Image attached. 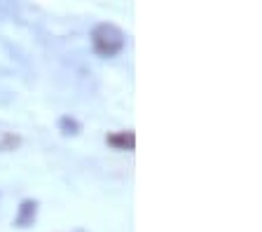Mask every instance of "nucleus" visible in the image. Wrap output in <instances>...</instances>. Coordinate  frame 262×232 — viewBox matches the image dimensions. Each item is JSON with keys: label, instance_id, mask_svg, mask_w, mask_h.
<instances>
[{"label": "nucleus", "instance_id": "f257e3e1", "mask_svg": "<svg viewBox=\"0 0 262 232\" xmlns=\"http://www.w3.org/2000/svg\"><path fill=\"white\" fill-rule=\"evenodd\" d=\"M126 38L115 24H96L92 31V47L98 56H115L124 50Z\"/></svg>", "mask_w": 262, "mask_h": 232}, {"label": "nucleus", "instance_id": "f03ea898", "mask_svg": "<svg viewBox=\"0 0 262 232\" xmlns=\"http://www.w3.org/2000/svg\"><path fill=\"white\" fill-rule=\"evenodd\" d=\"M35 218H38V202H35V199H24L21 204H19V209H16V216H14V223H12V225L24 230V227H31L33 223H35Z\"/></svg>", "mask_w": 262, "mask_h": 232}, {"label": "nucleus", "instance_id": "7ed1b4c3", "mask_svg": "<svg viewBox=\"0 0 262 232\" xmlns=\"http://www.w3.org/2000/svg\"><path fill=\"white\" fill-rule=\"evenodd\" d=\"M108 143L113 145V148H120V150H134L136 138H134V132H122V134L108 136Z\"/></svg>", "mask_w": 262, "mask_h": 232}, {"label": "nucleus", "instance_id": "20e7f679", "mask_svg": "<svg viewBox=\"0 0 262 232\" xmlns=\"http://www.w3.org/2000/svg\"><path fill=\"white\" fill-rule=\"evenodd\" d=\"M61 129H66L63 134H75L77 129H80V124H77L75 120H71V117H63V120H61Z\"/></svg>", "mask_w": 262, "mask_h": 232}]
</instances>
